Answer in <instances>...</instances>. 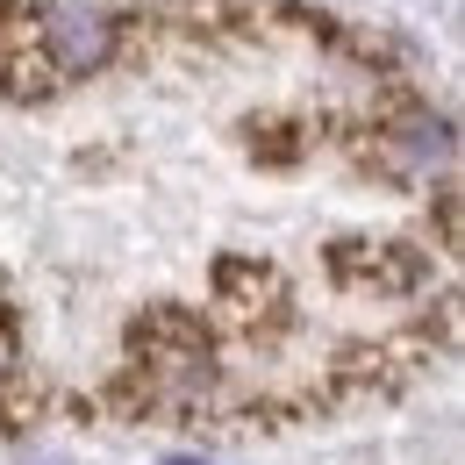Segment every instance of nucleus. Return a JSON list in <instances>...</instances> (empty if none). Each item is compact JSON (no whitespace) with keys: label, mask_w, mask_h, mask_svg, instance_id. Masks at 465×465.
I'll return each instance as SVG.
<instances>
[{"label":"nucleus","mask_w":465,"mask_h":465,"mask_svg":"<svg viewBox=\"0 0 465 465\" xmlns=\"http://www.w3.org/2000/svg\"><path fill=\"white\" fill-rule=\"evenodd\" d=\"M36 51L58 79H86V72H101L115 58V22L101 7H51L36 22Z\"/></svg>","instance_id":"obj_1"},{"label":"nucleus","mask_w":465,"mask_h":465,"mask_svg":"<svg viewBox=\"0 0 465 465\" xmlns=\"http://www.w3.org/2000/svg\"><path fill=\"white\" fill-rule=\"evenodd\" d=\"M165 465H208V459H165Z\"/></svg>","instance_id":"obj_2"}]
</instances>
